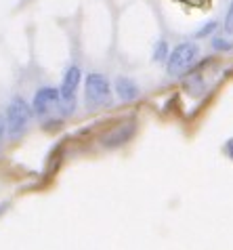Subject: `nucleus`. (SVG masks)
<instances>
[{
    "label": "nucleus",
    "instance_id": "f257e3e1",
    "mask_svg": "<svg viewBox=\"0 0 233 250\" xmlns=\"http://www.w3.org/2000/svg\"><path fill=\"white\" fill-rule=\"evenodd\" d=\"M197 55H200V48H197L195 42H183L176 48H173V53H170L166 59L168 76L179 78V76L187 74L197 61Z\"/></svg>",
    "mask_w": 233,
    "mask_h": 250
},
{
    "label": "nucleus",
    "instance_id": "f03ea898",
    "mask_svg": "<svg viewBox=\"0 0 233 250\" xmlns=\"http://www.w3.org/2000/svg\"><path fill=\"white\" fill-rule=\"evenodd\" d=\"M112 99V84L103 74H88L84 82V103L88 109L103 107Z\"/></svg>",
    "mask_w": 233,
    "mask_h": 250
},
{
    "label": "nucleus",
    "instance_id": "7ed1b4c3",
    "mask_svg": "<svg viewBox=\"0 0 233 250\" xmlns=\"http://www.w3.org/2000/svg\"><path fill=\"white\" fill-rule=\"evenodd\" d=\"M30 118H32V109L27 107V103L21 97H15L6 107V130H9V137L11 139L21 137L27 130Z\"/></svg>",
    "mask_w": 233,
    "mask_h": 250
},
{
    "label": "nucleus",
    "instance_id": "20e7f679",
    "mask_svg": "<svg viewBox=\"0 0 233 250\" xmlns=\"http://www.w3.org/2000/svg\"><path fill=\"white\" fill-rule=\"evenodd\" d=\"M80 78H82L80 67L72 65L65 69V76L61 80V88H59V112L63 109V116H70L74 109V97H76Z\"/></svg>",
    "mask_w": 233,
    "mask_h": 250
},
{
    "label": "nucleus",
    "instance_id": "39448f33",
    "mask_svg": "<svg viewBox=\"0 0 233 250\" xmlns=\"http://www.w3.org/2000/svg\"><path fill=\"white\" fill-rule=\"evenodd\" d=\"M59 107V91L53 86H44L34 95V103H32V109L34 114L44 118V116H51L55 109Z\"/></svg>",
    "mask_w": 233,
    "mask_h": 250
},
{
    "label": "nucleus",
    "instance_id": "423d86ee",
    "mask_svg": "<svg viewBox=\"0 0 233 250\" xmlns=\"http://www.w3.org/2000/svg\"><path fill=\"white\" fill-rule=\"evenodd\" d=\"M133 133H135V122H124V124H120V126L112 128L103 137V145L105 147H118V145L126 143L128 139L133 137Z\"/></svg>",
    "mask_w": 233,
    "mask_h": 250
},
{
    "label": "nucleus",
    "instance_id": "0eeeda50",
    "mask_svg": "<svg viewBox=\"0 0 233 250\" xmlns=\"http://www.w3.org/2000/svg\"><path fill=\"white\" fill-rule=\"evenodd\" d=\"M114 88L116 93H118L120 101H135L136 97H139V86H136V82L133 78H126V76H118L114 82Z\"/></svg>",
    "mask_w": 233,
    "mask_h": 250
},
{
    "label": "nucleus",
    "instance_id": "6e6552de",
    "mask_svg": "<svg viewBox=\"0 0 233 250\" xmlns=\"http://www.w3.org/2000/svg\"><path fill=\"white\" fill-rule=\"evenodd\" d=\"M152 59L155 61V63H162V61L168 59V42H166V40H157V42H155Z\"/></svg>",
    "mask_w": 233,
    "mask_h": 250
},
{
    "label": "nucleus",
    "instance_id": "1a4fd4ad",
    "mask_svg": "<svg viewBox=\"0 0 233 250\" xmlns=\"http://www.w3.org/2000/svg\"><path fill=\"white\" fill-rule=\"evenodd\" d=\"M212 48H216V51H231L233 42L227 40V38H214L212 40Z\"/></svg>",
    "mask_w": 233,
    "mask_h": 250
},
{
    "label": "nucleus",
    "instance_id": "9d476101",
    "mask_svg": "<svg viewBox=\"0 0 233 250\" xmlns=\"http://www.w3.org/2000/svg\"><path fill=\"white\" fill-rule=\"evenodd\" d=\"M225 30H227V34H233V2L229 4L227 17H225Z\"/></svg>",
    "mask_w": 233,
    "mask_h": 250
},
{
    "label": "nucleus",
    "instance_id": "9b49d317",
    "mask_svg": "<svg viewBox=\"0 0 233 250\" xmlns=\"http://www.w3.org/2000/svg\"><path fill=\"white\" fill-rule=\"evenodd\" d=\"M214 30H216V23H214V21H210V23L204 25L202 30H197L195 36H197V38H204V36H208V34H210V32H214Z\"/></svg>",
    "mask_w": 233,
    "mask_h": 250
},
{
    "label": "nucleus",
    "instance_id": "f8f14e48",
    "mask_svg": "<svg viewBox=\"0 0 233 250\" xmlns=\"http://www.w3.org/2000/svg\"><path fill=\"white\" fill-rule=\"evenodd\" d=\"M225 154H227L233 160V139H229V141L225 143Z\"/></svg>",
    "mask_w": 233,
    "mask_h": 250
},
{
    "label": "nucleus",
    "instance_id": "ddd939ff",
    "mask_svg": "<svg viewBox=\"0 0 233 250\" xmlns=\"http://www.w3.org/2000/svg\"><path fill=\"white\" fill-rule=\"evenodd\" d=\"M4 128H6V124L2 122V118H0V141H2V135H4Z\"/></svg>",
    "mask_w": 233,
    "mask_h": 250
}]
</instances>
